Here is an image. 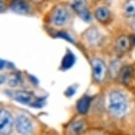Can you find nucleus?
<instances>
[{"instance_id":"f257e3e1","label":"nucleus","mask_w":135,"mask_h":135,"mask_svg":"<svg viewBox=\"0 0 135 135\" xmlns=\"http://www.w3.org/2000/svg\"><path fill=\"white\" fill-rule=\"evenodd\" d=\"M127 110V101L123 94L118 91L110 93L109 98V111L115 118H122Z\"/></svg>"},{"instance_id":"f03ea898","label":"nucleus","mask_w":135,"mask_h":135,"mask_svg":"<svg viewBox=\"0 0 135 135\" xmlns=\"http://www.w3.org/2000/svg\"><path fill=\"white\" fill-rule=\"evenodd\" d=\"M16 131L21 135H31L34 131V126L31 120L25 115L17 116L15 119Z\"/></svg>"},{"instance_id":"7ed1b4c3","label":"nucleus","mask_w":135,"mask_h":135,"mask_svg":"<svg viewBox=\"0 0 135 135\" xmlns=\"http://www.w3.org/2000/svg\"><path fill=\"white\" fill-rule=\"evenodd\" d=\"M13 126V119L11 113L6 109L0 111V132L2 135H10Z\"/></svg>"},{"instance_id":"20e7f679","label":"nucleus","mask_w":135,"mask_h":135,"mask_svg":"<svg viewBox=\"0 0 135 135\" xmlns=\"http://www.w3.org/2000/svg\"><path fill=\"white\" fill-rule=\"evenodd\" d=\"M91 65H92L93 76L95 78V80L96 81H99V82L103 81L104 78H105L107 73V67L105 63L103 60L95 58V59L92 60Z\"/></svg>"},{"instance_id":"39448f33","label":"nucleus","mask_w":135,"mask_h":135,"mask_svg":"<svg viewBox=\"0 0 135 135\" xmlns=\"http://www.w3.org/2000/svg\"><path fill=\"white\" fill-rule=\"evenodd\" d=\"M74 11L80 15V17L85 21H90L91 14L86 8V0H75L73 4Z\"/></svg>"},{"instance_id":"423d86ee","label":"nucleus","mask_w":135,"mask_h":135,"mask_svg":"<svg viewBox=\"0 0 135 135\" xmlns=\"http://www.w3.org/2000/svg\"><path fill=\"white\" fill-rule=\"evenodd\" d=\"M67 18H68V14L65 8H62V7H59L53 13L52 22L56 26H62V25H64L66 22Z\"/></svg>"},{"instance_id":"0eeeda50","label":"nucleus","mask_w":135,"mask_h":135,"mask_svg":"<svg viewBox=\"0 0 135 135\" xmlns=\"http://www.w3.org/2000/svg\"><path fill=\"white\" fill-rule=\"evenodd\" d=\"M11 8L13 12L20 14H25L28 12L29 6L24 0H13L11 4Z\"/></svg>"},{"instance_id":"6e6552de","label":"nucleus","mask_w":135,"mask_h":135,"mask_svg":"<svg viewBox=\"0 0 135 135\" xmlns=\"http://www.w3.org/2000/svg\"><path fill=\"white\" fill-rule=\"evenodd\" d=\"M91 98L88 95H85L81 97L77 103V109L80 114L88 113L89 107H90Z\"/></svg>"},{"instance_id":"1a4fd4ad","label":"nucleus","mask_w":135,"mask_h":135,"mask_svg":"<svg viewBox=\"0 0 135 135\" xmlns=\"http://www.w3.org/2000/svg\"><path fill=\"white\" fill-rule=\"evenodd\" d=\"M130 39H128L126 36H124L122 35L117 40L116 42V50L118 52H124L126 51L127 50L129 49V46H130Z\"/></svg>"},{"instance_id":"9d476101","label":"nucleus","mask_w":135,"mask_h":135,"mask_svg":"<svg viewBox=\"0 0 135 135\" xmlns=\"http://www.w3.org/2000/svg\"><path fill=\"white\" fill-rule=\"evenodd\" d=\"M134 73V69L132 66H126L120 72V80L124 84H128L132 80Z\"/></svg>"},{"instance_id":"9b49d317","label":"nucleus","mask_w":135,"mask_h":135,"mask_svg":"<svg viewBox=\"0 0 135 135\" xmlns=\"http://www.w3.org/2000/svg\"><path fill=\"white\" fill-rule=\"evenodd\" d=\"M14 98L18 103L22 104H31L32 103V95L25 91H20L15 94Z\"/></svg>"},{"instance_id":"f8f14e48","label":"nucleus","mask_w":135,"mask_h":135,"mask_svg":"<svg viewBox=\"0 0 135 135\" xmlns=\"http://www.w3.org/2000/svg\"><path fill=\"white\" fill-rule=\"evenodd\" d=\"M75 60H76V58L74 57V55H73L72 52H68L67 54L64 57L61 66H62V68L64 70L70 69V68L74 65Z\"/></svg>"},{"instance_id":"ddd939ff","label":"nucleus","mask_w":135,"mask_h":135,"mask_svg":"<svg viewBox=\"0 0 135 135\" xmlns=\"http://www.w3.org/2000/svg\"><path fill=\"white\" fill-rule=\"evenodd\" d=\"M124 12L127 17L135 16V0H127L124 6Z\"/></svg>"},{"instance_id":"4468645a","label":"nucleus","mask_w":135,"mask_h":135,"mask_svg":"<svg viewBox=\"0 0 135 135\" xmlns=\"http://www.w3.org/2000/svg\"><path fill=\"white\" fill-rule=\"evenodd\" d=\"M95 17L98 20L102 22L106 21L109 17V12L106 7H100L96 10L95 12Z\"/></svg>"},{"instance_id":"2eb2a0df","label":"nucleus","mask_w":135,"mask_h":135,"mask_svg":"<svg viewBox=\"0 0 135 135\" xmlns=\"http://www.w3.org/2000/svg\"><path fill=\"white\" fill-rule=\"evenodd\" d=\"M85 128V123L81 120L74 122L72 126H71V130L74 134H79L83 131Z\"/></svg>"},{"instance_id":"dca6fc26","label":"nucleus","mask_w":135,"mask_h":135,"mask_svg":"<svg viewBox=\"0 0 135 135\" xmlns=\"http://www.w3.org/2000/svg\"><path fill=\"white\" fill-rule=\"evenodd\" d=\"M75 92H76V88H74V86H69V88L66 89L65 95L66 96H68V97H71V96H73L74 95Z\"/></svg>"},{"instance_id":"f3484780","label":"nucleus","mask_w":135,"mask_h":135,"mask_svg":"<svg viewBox=\"0 0 135 135\" xmlns=\"http://www.w3.org/2000/svg\"><path fill=\"white\" fill-rule=\"evenodd\" d=\"M57 36H58V37L63 38V39H65L66 41H69V42H73L72 38H71V37L69 36V35L66 34L65 32H59V33L57 34Z\"/></svg>"},{"instance_id":"a211bd4d","label":"nucleus","mask_w":135,"mask_h":135,"mask_svg":"<svg viewBox=\"0 0 135 135\" xmlns=\"http://www.w3.org/2000/svg\"><path fill=\"white\" fill-rule=\"evenodd\" d=\"M130 42H131V43L132 45H135V35H132L131 36V39H130Z\"/></svg>"},{"instance_id":"6ab92c4d","label":"nucleus","mask_w":135,"mask_h":135,"mask_svg":"<svg viewBox=\"0 0 135 135\" xmlns=\"http://www.w3.org/2000/svg\"><path fill=\"white\" fill-rule=\"evenodd\" d=\"M132 27L135 30V18L132 20Z\"/></svg>"}]
</instances>
